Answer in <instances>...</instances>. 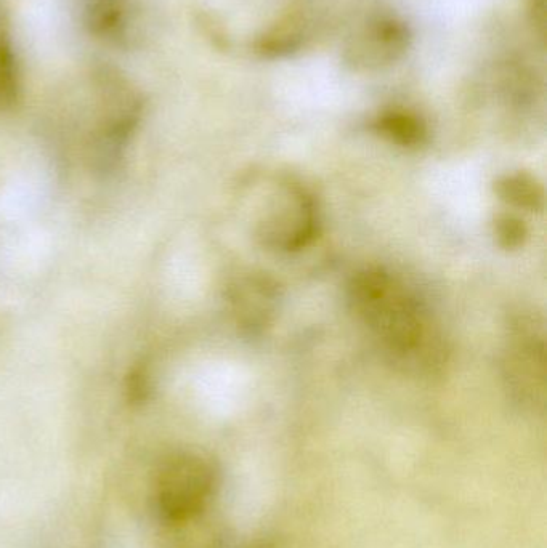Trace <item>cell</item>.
<instances>
[{"mask_svg": "<svg viewBox=\"0 0 547 548\" xmlns=\"http://www.w3.org/2000/svg\"><path fill=\"white\" fill-rule=\"evenodd\" d=\"M349 300L358 321L394 363L416 371L442 363V340L429 310L397 274L382 268L360 271L350 283Z\"/></svg>", "mask_w": 547, "mask_h": 548, "instance_id": "6da1fadb", "label": "cell"}, {"mask_svg": "<svg viewBox=\"0 0 547 548\" xmlns=\"http://www.w3.org/2000/svg\"><path fill=\"white\" fill-rule=\"evenodd\" d=\"M252 210L256 238L278 252H296L317 234L318 210L312 194L289 178H276L260 186Z\"/></svg>", "mask_w": 547, "mask_h": 548, "instance_id": "7a4b0ae2", "label": "cell"}, {"mask_svg": "<svg viewBox=\"0 0 547 548\" xmlns=\"http://www.w3.org/2000/svg\"><path fill=\"white\" fill-rule=\"evenodd\" d=\"M219 475L206 457L183 452L164 462L156 476V507L166 523L191 520L206 513Z\"/></svg>", "mask_w": 547, "mask_h": 548, "instance_id": "3957f363", "label": "cell"}, {"mask_svg": "<svg viewBox=\"0 0 547 548\" xmlns=\"http://www.w3.org/2000/svg\"><path fill=\"white\" fill-rule=\"evenodd\" d=\"M504 369L509 387L520 401L543 403L546 393V345L543 332L533 321L520 319L512 327Z\"/></svg>", "mask_w": 547, "mask_h": 548, "instance_id": "277c9868", "label": "cell"}, {"mask_svg": "<svg viewBox=\"0 0 547 548\" xmlns=\"http://www.w3.org/2000/svg\"><path fill=\"white\" fill-rule=\"evenodd\" d=\"M410 41V29L403 21L389 15L374 17L350 37L345 61L353 69H382L400 60Z\"/></svg>", "mask_w": 547, "mask_h": 548, "instance_id": "5b68a950", "label": "cell"}, {"mask_svg": "<svg viewBox=\"0 0 547 548\" xmlns=\"http://www.w3.org/2000/svg\"><path fill=\"white\" fill-rule=\"evenodd\" d=\"M374 129L392 143L416 148L427 140V127L421 117L405 111V109H390L377 117Z\"/></svg>", "mask_w": 547, "mask_h": 548, "instance_id": "8992f818", "label": "cell"}, {"mask_svg": "<svg viewBox=\"0 0 547 548\" xmlns=\"http://www.w3.org/2000/svg\"><path fill=\"white\" fill-rule=\"evenodd\" d=\"M169 528L164 548H222V536L204 515L179 523H166Z\"/></svg>", "mask_w": 547, "mask_h": 548, "instance_id": "52a82bcc", "label": "cell"}, {"mask_svg": "<svg viewBox=\"0 0 547 548\" xmlns=\"http://www.w3.org/2000/svg\"><path fill=\"white\" fill-rule=\"evenodd\" d=\"M498 193L504 201L522 209L535 210L543 206L541 185L527 174L507 175L498 183Z\"/></svg>", "mask_w": 547, "mask_h": 548, "instance_id": "ba28073f", "label": "cell"}, {"mask_svg": "<svg viewBox=\"0 0 547 548\" xmlns=\"http://www.w3.org/2000/svg\"><path fill=\"white\" fill-rule=\"evenodd\" d=\"M525 234V226L517 218L504 217L498 222V238L506 247L520 246Z\"/></svg>", "mask_w": 547, "mask_h": 548, "instance_id": "9c48e42d", "label": "cell"}, {"mask_svg": "<svg viewBox=\"0 0 547 548\" xmlns=\"http://www.w3.org/2000/svg\"><path fill=\"white\" fill-rule=\"evenodd\" d=\"M531 23L536 26V33L541 39H546V0H528Z\"/></svg>", "mask_w": 547, "mask_h": 548, "instance_id": "30bf717a", "label": "cell"}]
</instances>
